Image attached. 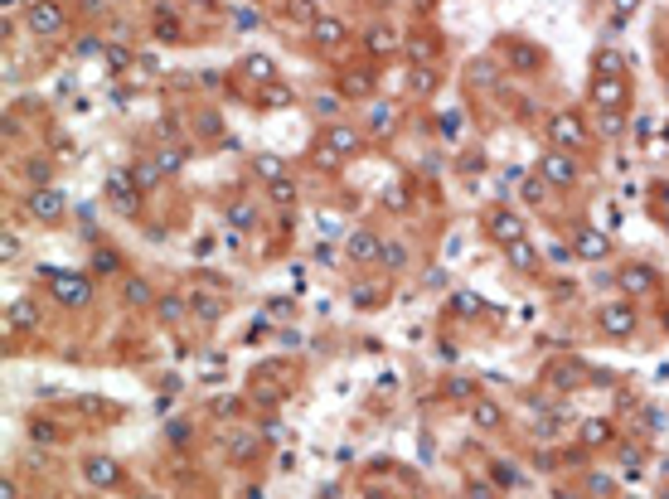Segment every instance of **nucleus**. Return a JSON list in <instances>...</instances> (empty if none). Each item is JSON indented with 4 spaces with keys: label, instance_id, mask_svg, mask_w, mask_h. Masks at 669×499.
I'll use <instances>...</instances> for the list:
<instances>
[{
    "label": "nucleus",
    "instance_id": "obj_2",
    "mask_svg": "<svg viewBox=\"0 0 669 499\" xmlns=\"http://www.w3.org/2000/svg\"><path fill=\"white\" fill-rule=\"evenodd\" d=\"M63 20H68L63 0H34V5H29V29H34V34H59Z\"/></svg>",
    "mask_w": 669,
    "mask_h": 499
},
{
    "label": "nucleus",
    "instance_id": "obj_5",
    "mask_svg": "<svg viewBox=\"0 0 669 499\" xmlns=\"http://www.w3.org/2000/svg\"><path fill=\"white\" fill-rule=\"evenodd\" d=\"M88 296H93V282H88V277H73V272H59V277H54V300H59V305H88Z\"/></svg>",
    "mask_w": 669,
    "mask_h": 499
},
{
    "label": "nucleus",
    "instance_id": "obj_37",
    "mask_svg": "<svg viewBox=\"0 0 669 499\" xmlns=\"http://www.w3.org/2000/svg\"><path fill=\"white\" fill-rule=\"evenodd\" d=\"M412 88H417V93L437 88V73H432V68H417V73H412Z\"/></svg>",
    "mask_w": 669,
    "mask_h": 499
},
{
    "label": "nucleus",
    "instance_id": "obj_42",
    "mask_svg": "<svg viewBox=\"0 0 669 499\" xmlns=\"http://www.w3.org/2000/svg\"><path fill=\"white\" fill-rule=\"evenodd\" d=\"M315 107H320V116H335V107H340V98H330V93H325V98L315 102Z\"/></svg>",
    "mask_w": 669,
    "mask_h": 499
},
{
    "label": "nucleus",
    "instance_id": "obj_27",
    "mask_svg": "<svg viewBox=\"0 0 669 499\" xmlns=\"http://www.w3.org/2000/svg\"><path fill=\"white\" fill-rule=\"evenodd\" d=\"M606 436H611V427H606V422H587V427H582V441H587V446H601Z\"/></svg>",
    "mask_w": 669,
    "mask_h": 499
},
{
    "label": "nucleus",
    "instance_id": "obj_26",
    "mask_svg": "<svg viewBox=\"0 0 669 499\" xmlns=\"http://www.w3.org/2000/svg\"><path fill=\"white\" fill-rule=\"evenodd\" d=\"M131 175H136V185L146 190V185H156V180H160V165H156V160H141V165H136Z\"/></svg>",
    "mask_w": 669,
    "mask_h": 499
},
{
    "label": "nucleus",
    "instance_id": "obj_20",
    "mask_svg": "<svg viewBox=\"0 0 669 499\" xmlns=\"http://www.w3.org/2000/svg\"><path fill=\"white\" fill-rule=\"evenodd\" d=\"M471 417H476V427H485V431H490V427H499V407H495V402H476V407H471Z\"/></svg>",
    "mask_w": 669,
    "mask_h": 499
},
{
    "label": "nucleus",
    "instance_id": "obj_13",
    "mask_svg": "<svg viewBox=\"0 0 669 499\" xmlns=\"http://www.w3.org/2000/svg\"><path fill=\"white\" fill-rule=\"evenodd\" d=\"M383 252H388V247H383L374 233H354V238H349V257H354V262H379Z\"/></svg>",
    "mask_w": 669,
    "mask_h": 499
},
{
    "label": "nucleus",
    "instance_id": "obj_35",
    "mask_svg": "<svg viewBox=\"0 0 669 499\" xmlns=\"http://www.w3.org/2000/svg\"><path fill=\"white\" fill-rule=\"evenodd\" d=\"M534 63H539V54H534L529 44H519V49H514V68H534Z\"/></svg>",
    "mask_w": 669,
    "mask_h": 499
},
{
    "label": "nucleus",
    "instance_id": "obj_28",
    "mask_svg": "<svg viewBox=\"0 0 669 499\" xmlns=\"http://www.w3.org/2000/svg\"><path fill=\"white\" fill-rule=\"evenodd\" d=\"M156 34H160L165 44H170V39H180V24H175V15H170V10H160V24H156Z\"/></svg>",
    "mask_w": 669,
    "mask_h": 499
},
{
    "label": "nucleus",
    "instance_id": "obj_14",
    "mask_svg": "<svg viewBox=\"0 0 669 499\" xmlns=\"http://www.w3.org/2000/svg\"><path fill=\"white\" fill-rule=\"evenodd\" d=\"M606 247H611V243H606L601 233H592V228H582V233H577V252H582L587 262H601V257H606Z\"/></svg>",
    "mask_w": 669,
    "mask_h": 499
},
{
    "label": "nucleus",
    "instance_id": "obj_12",
    "mask_svg": "<svg viewBox=\"0 0 669 499\" xmlns=\"http://www.w3.org/2000/svg\"><path fill=\"white\" fill-rule=\"evenodd\" d=\"M34 325H39V305L29 296H20L10 305V315H5V330H34Z\"/></svg>",
    "mask_w": 669,
    "mask_h": 499
},
{
    "label": "nucleus",
    "instance_id": "obj_4",
    "mask_svg": "<svg viewBox=\"0 0 669 499\" xmlns=\"http://www.w3.org/2000/svg\"><path fill=\"white\" fill-rule=\"evenodd\" d=\"M539 175H543L548 185L563 190V185H573V180H577V160L568 155V151H548V155L539 160Z\"/></svg>",
    "mask_w": 669,
    "mask_h": 499
},
{
    "label": "nucleus",
    "instance_id": "obj_16",
    "mask_svg": "<svg viewBox=\"0 0 669 499\" xmlns=\"http://www.w3.org/2000/svg\"><path fill=\"white\" fill-rule=\"evenodd\" d=\"M325 141H330L340 155H354V151H359V131H349V126H330Z\"/></svg>",
    "mask_w": 669,
    "mask_h": 499
},
{
    "label": "nucleus",
    "instance_id": "obj_38",
    "mask_svg": "<svg viewBox=\"0 0 669 499\" xmlns=\"http://www.w3.org/2000/svg\"><path fill=\"white\" fill-rule=\"evenodd\" d=\"M601 131H606V136H621V116H616L611 107H601Z\"/></svg>",
    "mask_w": 669,
    "mask_h": 499
},
{
    "label": "nucleus",
    "instance_id": "obj_29",
    "mask_svg": "<svg viewBox=\"0 0 669 499\" xmlns=\"http://www.w3.org/2000/svg\"><path fill=\"white\" fill-rule=\"evenodd\" d=\"M636 10H640V0H611V20H616V24H626Z\"/></svg>",
    "mask_w": 669,
    "mask_h": 499
},
{
    "label": "nucleus",
    "instance_id": "obj_41",
    "mask_svg": "<svg viewBox=\"0 0 669 499\" xmlns=\"http://www.w3.org/2000/svg\"><path fill=\"white\" fill-rule=\"evenodd\" d=\"M97 272H116V252H97Z\"/></svg>",
    "mask_w": 669,
    "mask_h": 499
},
{
    "label": "nucleus",
    "instance_id": "obj_43",
    "mask_svg": "<svg viewBox=\"0 0 669 499\" xmlns=\"http://www.w3.org/2000/svg\"><path fill=\"white\" fill-rule=\"evenodd\" d=\"M0 499H20V490H15V485H5V490H0Z\"/></svg>",
    "mask_w": 669,
    "mask_h": 499
},
{
    "label": "nucleus",
    "instance_id": "obj_15",
    "mask_svg": "<svg viewBox=\"0 0 669 499\" xmlns=\"http://www.w3.org/2000/svg\"><path fill=\"white\" fill-rule=\"evenodd\" d=\"M592 102L596 107H616L621 102V78H596L592 83Z\"/></svg>",
    "mask_w": 669,
    "mask_h": 499
},
{
    "label": "nucleus",
    "instance_id": "obj_21",
    "mask_svg": "<svg viewBox=\"0 0 669 499\" xmlns=\"http://www.w3.org/2000/svg\"><path fill=\"white\" fill-rule=\"evenodd\" d=\"M126 300H131V305H151V300H156V291H151L141 277H131V282H126Z\"/></svg>",
    "mask_w": 669,
    "mask_h": 499
},
{
    "label": "nucleus",
    "instance_id": "obj_7",
    "mask_svg": "<svg viewBox=\"0 0 669 499\" xmlns=\"http://www.w3.org/2000/svg\"><path fill=\"white\" fill-rule=\"evenodd\" d=\"M83 480H88L93 490H112V485L121 480V466H116L112 456H88V461H83Z\"/></svg>",
    "mask_w": 669,
    "mask_h": 499
},
{
    "label": "nucleus",
    "instance_id": "obj_11",
    "mask_svg": "<svg viewBox=\"0 0 669 499\" xmlns=\"http://www.w3.org/2000/svg\"><path fill=\"white\" fill-rule=\"evenodd\" d=\"M601 330L606 335H631L636 330V310L631 305H606L601 310Z\"/></svg>",
    "mask_w": 669,
    "mask_h": 499
},
{
    "label": "nucleus",
    "instance_id": "obj_17",
    "mask_svg": "<svg viewBox=\"0 0 669 499\" xmlns=\"http://www.w3.org/2000/svg\"><path fill=\"white\" fill-rule=\"evenodd\" d=\"M267 199L277 204V208H291V204H296V185H291L287 175H277V180H267Z\"/></svg>",
    "mask_w": 669,
    "mask_h": 499
},
{
    "label": "nucleus",
    "instance_id": "obj_23",
    "mask_svg": "<svg viewBox=\"0 0 669 499\" xmlns=\"http://www.w3.org/2000/svg\"><path fill=\"white\" fill-rule=\"evenodd\" d=\"M616 73H621V59H616L611 49H601V54H596V78H616Z\"/></svg>",
    "mask_w": 669,
    "mask_h": 499
},
{
    "label": "nucleus",
    "instance_id": "obj_1",
    "mask_svg": "<svg viewBox=\"0 0 669 499\" xmlns=\"http://www.w3.org/2000/svg\"><path fill=\"white\" fill-rule=\"evenodd\" d=\"M102 190H107V204H112L116 213H141V185H136L131 170H112Z\"/></svg>",
    "mask_w": 669,
    "mask_h": 499
},
{
    "label": "nucleus",
    "instance_id": "obj_18",
    "mask_svg": "<svg viewBox=\"0 0 669 499\" xmlns=\"http://www.w3.org/2000/svg\"><path fill=\"white\" fill-rule=\"evenodd\" d=\"M369 49H374V54H393V49H398V29H388V24L369 29Z\"/></svg>",
    "mask_w": 669,
    "mask_h": 499
},
{
    "label": "nucleus",
    "instance_id": "obj_31",
    "mask_svg": "<svg viewBox=\"0 0 669 499\" xmlns=\"http://www.w3.org/2000/svg\"><path fill=\"white\" fill-rule=\"evenodd\" d=\"M126 63H131V54H126L121 44H112V49H107V68H116V73H121Z\"/></svg>",
    "mask_w": 669,
    "mask_h": 499
},
{
    "label": "nucleus",
    "instance_id": "obj_39",
    "mask_svg": "<svg viewBox=\"0 0 669 499\" xmlns=\"http://www.w3.org/2000/svg\"><path fill=\"white\" fill-rule=\"evenodd\" d=\"M29 180L44 185V180H49V165H44V160H29Z\"/></svg>",
    "mask_w": 669,
    "mask_h": 499
},
{
    "label": "nucleus",
    "instance_id": "obj_24",
    "mask_svg": "<svg viewBox=\"0 0 669 499\" xmlns=\"http://www.w3.org/2000/svg\"><path fill=\"white\" fill-rule=\"evenodd\" d=\"M369 126H374V131H388V126H393V107L374 102V107H369Z\"/></svg>",
    "mask_w": 669,
    "mask_h": 499
},
{
    "label": "nucleus",
    "instance_id": "obj_3",
    "mask_svg": "<svg viewBox=\"0 0 669 499\" xmlns=\"http://www.w3.org/2000/svg\"><path fill=\"white\" fill-rule=\"evenodd\" d=\"M548 136H553V146H558V151H573V146H582L587 126H582V116H577V112H558V116L548 121Z\"/></svg>",
    "mask_w": 669,
    "mask_h": 499
},
{
    "label": "nucleus",
    "instance_id": "obj_9",
    "mask_svg": "<svg viewBox=\"0 0 669 499\" xmlns=\"http://www.w3.org/2000/svg\"><path fill=\"white\" fill-rule=\"evenodd\" d=\"M490 233H495L504 247H514V243H524V218H519V213H509V208H499V213L490 218Z\"/></svg>",
    "mask_w": 669,
    "mask_h": 499
},
{
    "label": "nucleus",
    "instance_id": "obj_10",
    "mask_svg": "<svg viewBox=\"0 0 669 499\" xmlns=\"http://www.w3.org/2000/svg\"><path fill=\"white\" fill-rule=\"evenodd\" d=\"M621 291H626V296H645V291H655V267H640V262L621 267Z\"/></svg>",
    "mask_w": 669,
    "mask_h": 499
},
{
    "label": "nucleus",
    "instance_id": "obj_32",
    "mask_svg": "<svg viewBox=\"0 0 669 499\" xmlns=\"http://www.w3.org/2000/svg\"><path fill=\"white\" fill-rule=\"evenodd\" d=\"M257 170H262V180H277V175H282V160H277V155H257Z\"/></svg>",
    "mask_w": 669,
    "mask_h": 499
},
{
    "label": "nucleus",
    "instance_id": "obj_6",
    "mask_svg": "<svg viewBox=\"0 0 669 499\" xmlns=\"http://www.w3.org/2000/svg\"><path fill=\"white\" fill-rule=\"evenodd\" d=\"M24 208H29V213H34L39 223H59L68 204H63V194H59V190H29V199H24Z\"/></svg>",
    "mask_w": 669,
    "mask_h": 499
},
{
    "label": "nucleus",
    "instance_id": "obj_33",
    "mask_svg": "<svg viewBox=\"0 0 669 499\" xmlns=\"http://www.w3.org/2000/svg\"><path fill=\"white\" fill-rule=\"evenodd\" d=\"M228 218H233L238 228H248V223L257 218V208H253V204H233V213H228Z\"/></svg>",
    "mask_w": 669,
    "mask_h": 499
},
{
    "label": "nucleus",
    "instance_id": "obj_30",
    "mask_svg": "<svg viewBox=\"0 0 669 499\" xmlns=\"http://www.w3.org/2000/svg\"><path fill=\"white\" fill-rule=\"evenodd\" d=\"M156 165H160V170H180V165H185V151H175V146H170V151H160V155H156Z\"/></svg>",
    "mask_w": 669,
    "mask_h": 499
},
{
    "label": "nucleus",
    "instance_id": "obj_44",
    "mask_svg": "<svg viewBox=\"0 0 669 499\" xmlns=\"http://www.w3.org/2000/svg\"><path fill=\"white\" fill-rule=\"evenodd\" d=\"M141 499H156V495H141Z\"/></svg>",
    "mask_w": 669,
    "mask_h": 499
},
{
    "label": "nucleus",
    "instance_id": "obj_25",
    "mask_svg": "<svg viewBox=\"0 0 669 499\" xmlns=\"http://www.w3.org/2000/svg\"><path fill=\"white\" fill-rule=\"evenodd\" d=\"M272 73H277V63H272V59H262V54H253V59H248V78H272Z\"/></svg>",
    "mask_w": 669,
    "mask_h": 499
},
{
    "label": "nucleus",
    "instance_id": "obj_8",
    "mask_svg": "<svg viewBox=\"0 0 669 499\" xmlns=\"http://www.w3.org/2000/svg\"><path fill=\"white\" fill-rule=\"evenodd\" d=\"M310 44H315V49H340V44H345V20H340V15H315Z\"/></svg>",
    "mask_w": 669,
    "mask_h": 499
},
{
    "label": "nucleus",
    "instance_id": "obj_22",
    "mask_svg": "<svg viewBox=\"0 0 669 499\" xmlns=\"http://www.w3.org/2000/svg\"><path fill=\"white\" fill-rule=\"evenodd\" d=\"M29 441H44V446H49V441H59V427H54V422H44V417H34V422H29Z\"/></svg>",
    "mask_w": 669,
    "mask_h": 499
},
{
    "label": "nucleus",
    "instance_id": "obj_34",
    "mask_svg": "<svg viewBox=\"0 0 669 499\" xmlns=\"http://www.w3.org/2000/svg\"><path fill=\"white\" fill-rule=\"evenodd\" d=\"M160 315H165V320H180V315H185V300H180V296H165V300H160Z\"/></svg>",
    "mask_w": 669,
    "mask_h": 499
},
{
    "label": "nucleus",
    "instance_id": "obj_36",
    "mask_svg": "<svg viewBox=\"0 0 669 499\" xmlns=\"http://www.w3.org/2000/svg\"><path fill=\"white\" fill-rule=\"evenodd\" d=\"M345 93H359V98H364V93H369V73H349V78H345Z\"/></svg>",
    "mask_w": 669,
    "mask_h": 499
},
{
    "label": "nucleus",
    "instance_id": "obj_40",
    "mask_svg": "<svg viewBox=\"0 0 669 499\" xmlns=\"http://www.w3.org/2000/svg\"><path fill=\"white\" fill-rule=\"evenodd\" d=\"M267 102H272V107H287L291 93H287V88H267Z\"/></svg>",
    "mask_w": 669,
    "mask_h": 499
},
{
    "label": "nucleus",
    "instance_id": "obj_19",
    "mask_svg": "<svg viewBox=\"0 0 669 499\" xmlns=\"http://www.w3.org/2000/svg\"><path fill=\"white\" fill-rule=\"evenodd\" d=\"M509 262H514L519 272H534V267H539V257H534L529 243H514V247H509Z\"/></svg>",
    "mask_w": 669,
    "mask_h": 499
}]
</instances>
